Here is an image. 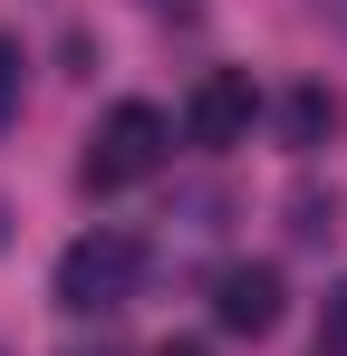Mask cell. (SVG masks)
Instances as JSON below:
<instances>
[{
    "mask_svg": "<svg viewBox=\"0 0 347 356\" xmlns=\"http://www.w3.org/2000/svg\"><path fill=\"white\" fill-rule=\"evenodd\" d=\"M289 232H299V241H328V232H338V202L299 193V202H289Z\"/></svg>",
    "mask_w": 347,
    "mask_h": 356,
    "instance_id": "52a82bcc",
    "label": "cell"
},
{
    "mask_svg": "<svg viewBox=\"0 0 347 356\" xmlns=\"http://www.w3.org/2000/svg\"><path fill=\"white\" fill-rule=\"evenodd\" d=\"M251 116H261V87H251L241 67H213V77L183 97V135H193V145H241Z\"/></svg>",
    "mask_w": 347,
    "mask_h": 356,
    "instance_id": "3957f363",
    "label": "cell"
},
{
    "mask_svg": "<svg viewBox=\"0 0 347 356\" xmlns=\"http://www.w3.org/2000/svg\"><path fill=\"white\" fill-rule=\"evenodd\" d=\"M135 280H145V250H135V232H77L68 250H58L49 298L68 308V318H116V308L135 298Z\"/></svg>",
    "mask_w": 347,
    "mask_h": 356,
    "instance_id": "6da1fadb",
    "label": "cell"
},
{
    "mask_svg": "<svg viewBox=\"0 0 347 356\" xmlns=\"http://www.w3.org/2000/svg\"><path fill=\"white\" fill-rule=\"evenodd\" d=\"M155 356H213V347H193V337H164V347H155Z\"/></svg>",
    "mask_w": 347,
    "mask_h": 356,
    "instance_id": "9c48e42d",
    "label": "cell"
},
{
    "mask_svg": "<svg viewBox=\"0 0 347 356\" xmlns=\"http://www.w3.org/2000/svg\"><path fill=\"white\" fill-rule=\"evenodd\" d=\"M213 318H222V337H270L280 327V270L270 260H231L213 280Z\"/></svg>",
    "mask_w": 347,
    "mask_h": 356,
    "instance_id": "277c9868",
    "label": "cell"
},
{
    "mask_svg": "<svg viewBox=\"0 0 347 356\" xmlns=\"http://www.w3.org/2000/svg\"><path fill=\"white\" fill-rule=\"evenodd\" d=\"M164 145H174L164 106L125 97V106H107V116H97L87 154H77V183H87V193H125V183H145L155 164H164Z\"/></svg>",
    "mask_w": 347,
    "mask_h": 356,
    "instance_id": "7a4b0ae2",
    "label": "cell"
},
{
    "mask_svg": "<svg viewBox=\"0 0 347 356\" xmlns=\"http://www.w3.org/2000/svg\"><path fill=\"white\" fill-rule=\"evenodd\" d=\"M280 135L299 145V154H309L318 135H338V97H328V87H289V106H280Z\"/></svg>",
    "mask_w": 347,
    "mask_h": 356,
    "instance_id": "5b68a950",
    "label": "cell"
},
{
    "mask_svg": "<svg viewBox=\"0 0 347 356\" xmlns=\"http://www.w3.org/2000/svg\"><path fill=\"white\" fill-rule=\"evenodd\" d=\"M309 356H347V280L328 289V318H318V347Z\"/></svg>",
    "mask_w": 347,
    "mask_h": 356,
    "instance_id": "ba28073f",
    "label": "cell"
},
{
    "mask_svg": "<svg viewBox=\"0 0 347 356\" xmlns=\"http://www.w3.org/2000/svg\"><path fill=\"white\" fill-rule=\"evenodd\" d=\"M20 39H10V29H0V135H10V125H20Z\"/></svg>",
    "mask_w": 347,
    "mask_h": 356,
    "instance_id": "8992f818",
    "label": "cell"
}]
</instances>
